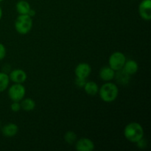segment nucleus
<instances>
[{
    "label": "nucleus",
    "instance_id": "23",
    "mask_svg": "<svg viewBox=\"0 0 151 151\" xmlns=\"http://www.w3.org/2000/svg\"><path fill=\"white\" fill-rule=\"evenodd\" d=\"M35 14H36V13H35V10H33V9H30V10H29V11L28 12V13H27L28 16H29L30 17H32V18L34 17V16H35Z\"/></svg>",
    "mask_w": 151,
    "mask_h": 151
},
{
    "label": "nucleus",
    "instance_id": "15",
    "mask_svg": "<svg viewBox=\"0 0 151 151\" xmlns=\"http://www.w3.org/2000/svg\"><path fill=\"white\" fill-rule=\"evenodd\" d=\"M21 107L24 111H32L35 108V102L31 98H23L22 100Z\"/></svg>",
    "mask_w": 151,
    "mask_h": 151
},
{
    "label": "nucleus",
    "instance_id": "14",
    "mask_svg": "<svg viewBox=\"0 0 151 151\" xmlns=\"http://www.w3.org/2000/svg\"><path fill=\"white\" fill-rule=\"evenodd\" d=\"M16 9L19 14H27L31 9L29 2L25 0H20L16 4Z\"/></svg>",
    "mask_w": 151,
    "mask_h": 151
},
{
    "label": "nucleus",
    "instance_id": "18",
    "mask_svg": "<svg viewBox=\"0 0 151 151\" xmlns=\"http://www.w3.org/2000/svg\"><path fill=\"white\" fill-rule=\"evenodd\" d=\"M64 140L66 143L69 145H72L77 141V135L74 131H69L65 134Z\"/></svg>",
    "mask_w": 151,
    "mask_h": 151
},
{
    "label": "nucleus",
    "instance_id": "1",
    "mask_svg": "<svg viewBox=\"0 0 151 151\" xmlns=\"http://www.w3.org/2000/svg\"><path fill=\"white\" fill-rule=\"evenodd\" d=\"M124 136L128 141L137 143L144 137V129L138 122H131L124 128Z\"/></svg>",
    "mask_w": 151,
    "mask_h": 151
},
{
    "label": "nucleus",
    "instance_id": "10",
    "mask_svg": "<svg viewBox=\"0 0 151 151\" xmlns=\"http://www.w3.org/2000/svg\"><path fill=\"white\" fill-rule=\"evenodd\" d=\"M115 74L116 72L110 66H104L102 67L100 70V79L103 80L105 82H109L115 78Z\"/></svg>",
    "mask_w": 151,
    "mask_h": 151
},
{
    "label": "nucleus",
    "instance_id": "4",
    "mask_svg": "<svg viewBox=\"0 0 151 151\" xmlns=\"http://www.w3.org/2000/svg\"><path fill=\"white\" fill-rule=\"evenodd\" d=\"M126 61V57L121 52H115L112 53L109 59V64L115 72L121 70Z\"/></svg>",
    "mask_w": 151,
    "mask_h": 151
},
{
    "label": "nucleus",
    "instance_id": "7",
    "mask_svg": "<svg viewBox=\"0 0 151 151\" xmlns=\"http://www.w3.org/2000/svg\"><path fill=\"white\" fill-rule=\"evenodd\" d=\"M75 149L78 151H92L94 150V144L88 138H81L75 142Z\"/></svg>",
    "mask_w": 151,
    "mask_h": 151
},
{
    "label": "nucleus",
    "instance_id": "25",
    "mask_svg": "<svg viewBox=\"0 0 151 151\" xmlns=\"http://www.w3.org/2000/svg\"><path fill=\"white\" fill-rule=\"evenodd\" d=\"M2 1H4V0H0V2H1Z\"/></svg>",
    "mask_w": 151,
    "mask_h": 151
},
{
    "label": "nucleus",
    "instance_id": "24",
    "mask_svg": "<svg viewBox=\"0 0 151 151\" xmlns=\"http://www.w3.org/2000/svg\"><path fill=\"white\" fill-rule=\"evenodd\" d=\"M2 18V9H1V6H0V20Z\"/></svg>",
    "mask_w": 151,
    "mask_h": 151
},
{
    "label": "nucleus",
    "instance_id": "12",
    "mask_svg": "<svg viewBox=\"0 0 151 151\" xmlns=\"http://www.w3.org/2000/svg\"><path fill=\"white\" fill-rule=\"evenodd\" d=\"M19 128L14 123H8L1 128V133L6 137H13L17 134Z\"/></svg>",
    "mask_w": 151,
    "mask_h": 151
},
{
    "label": "nucleus",
    "instance_id": "9",
    "mask_svg": "<svg viewBox=\"0 0 151 151\" xmlns=\"http://www.w3.org/2000/svg\"><path fill=\"white\" fill-rule=\"evenodd\" d=\"M10 81L14 83H23L27 78V73L21 69H16L11 71L9 75Z\"/></svg>",
    "mask_w": 151,
    "mask_h": 151
},
{
    "label": "nucleus",
    "instance_id": "3",
    "mask_svg": "<svg viewBox=\"0 0 151 151\" xmlns=\"http://www.w3.org/2000/svg\"><path fill=\"white\" fill-rule=\"evenodd\" d=\"M32 18L27 14L20 15L15 21V29L18 33L21 35H26L32 29Z\"/></svg>",
    "mask_w": 151,
    "mask_h": 151
},
{
    "label": "nucleus",
    "instance_id": "13",
    "mask_svg": "<svg viewBox=\"0 0 151 151\" xmlns=\"http://www.w3.org/2000/svg\"><path fill=\"white\" fill-rule=\"evenodd\" d=\"M83 89L88 95L94 96L98 94L99 87L98 85L94 81H88V82L86 81L83 86Z\"/></svg>",
    "mask_w": 151,
    "mask_h": 151
},
{
    "label": "nucleus",
    "instance_id": "21",
    "mask_svg": "<svg viewBox=\"0 0 151 151\" xmlns=\"http://www.w3.org/2000/svg\"><path fill=\"white\" fill-rule=\"evenodd\" d=\"M86 79H84V78H76V80H75V84L78 86L80 88H83L84 85L86 83Z\"/></svg>",
    "mask_w": 151,
    "mask_h": 151
},
{
    "label": "nucleus",
    "instance_id": "6",
    "mask_svg": "<svg viewBox=\"0 0 151 151\" xmlns=\"http://www.w3.org/2000/svg\"><path fill=\"white\" fill-rule=\"evenodd\" d=\"M139 16L145 21L151 19V0H142L139 5Z\"/></svg>",
    "mask_w": 151,
    "mask_h": 151
},
{
    "label": "nucleus",
    "instance_id": "19",
    "mask_svg": "<svg viewBox=\"0 0 151 151\" xmlns=\"http://www.w3.org/2000/svg\"><path fill=\"white\" fill-rule=\"evenodd\" d=\"M10 109L13 111V112H18L22 109V107H21V104L19 102L16 101H13V103L10 106Z\"/></svg>",
    "mask_w": 151,
    "mask_h": 151
},
{
    "label": "nucleus",
    "instance_id": "22",
    "mask_svg": "<svg viewBox=\"0 0 151 151\" xmlns=\"http://www.w3.org/2000/svg\"><path fill=\"white\" fill-rule=\"evenodd\" d=\"M6 48L4 45L0 43V60H3L6 56Z\"/></svg>",
    "mask_w": 151,
    "mask_h": 151
},
{
    "label": "nucleus",
    "instance_id": "20",
    "mask_svg": "<svg viewBox=\"0 0 151 151\" xmlns=\"http://www.w3.org/2000/svg\"><path fill=\"white\" fill-rule=\"evenodd\" d=\"M136 144H137V147H138L139 148H140V149L145 148V147H147V141L145 140V139H144V137H143L142 139H141L139 141L137 142Z\"/></svg>",
    "mask_w": 151,
    "mask_h": 151
},
{
    "label": "nucleus",
    "instance_id": "17",
    "mask_svg": "<svg viewBox=\"0 0 151 151\" xmlns=\"http://www.w3.org/2000/svg\"><path fill=\"white\" fill-rule=\"evenodd\" d=\"M118 73L115 74V78L117 79V81L121 84H125L128 83V80H129V76L128 74L125 73L122 69L117 71Z\"/></svg>",
    "mask_w": 151,
    "mask_h": 151
},
{
    "label": "nucleus",
    "instance_id": "2",
    "mask_svg": "<svg viewBox=\"0 0 151 151\" xmlns=\"http://www.w3.org/2000/svg\"><path fill=\"white\" fill-rule=\"evenodd\" d=\"M99 95L100 99L106 103H112L117 98L119 89L114 83L106 82L99 88Z\"/></svg>",
    "mask_w": 151,
    "mask_h": 151
},
{
    "label": "nucleus",
    "instance_id": "16",
    "mask_svg": "<svg viewBox=\"0 0 151 151\" xmlns=\"http://www.w3.org/2000/svg\"><path fill=\"white\" fill-rule=\"evenodd\" d=\"M10 78L6 72H0V92L5 91L9 86Z\"/></svg>",
    "mask_w": 151,
    "mask_h": 151
},
{
    "label": "nucleus",
    "instance_id": "8",
    "mask_svg": "<svg viewBox=\"0 0 151 151\" xmlns=\"http://www.w3.org/2000/svg\"><path fill=\"white\" fill-rule=\"evenodd\" d=\"M91 73V67L88 63H81L76 66L75 69V74L76 78L86 79Z\"/></svg>",
    "mask_w": 151,
    "mask_h": 151
},
{
    "label": "nucleus",
    "instance_id": "11",
    "mask_svg": "<svg viewBox=\"0 0 151 151\" xmlns=\"http://www.w3.org/2000/svg\"><path fill=\"white\" fill-rule=\"evenodd\" d=\"M122 69L125 72V73L128 74V75L131 76V75H134V74H136L138 72L139 65L136 60H126V61H125V64H124Z\"/></svg>",
    "mask_w": 151,
    "mask_h": 151
},
{
    "label": "nucleus",
    "instance_id": "5",
    "mask_svg": "<svg viewBox=\"0 0 151 151\" xmlns=\"http://www.w3.org/2000/svg\"><path fill=\"white\" fill-rule=\"evenodd\" d=\"M26 89L22 83H14L9 88L8 96L12 101L20 102L24 98Z\"/></svg>",
    "mask_w": 151,
    "mask_h": 151
}]
</instances>
